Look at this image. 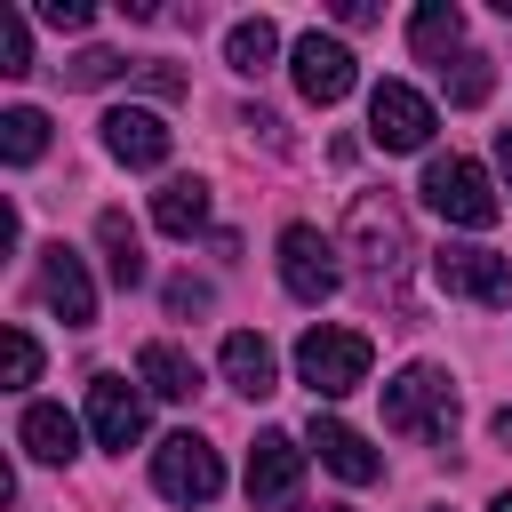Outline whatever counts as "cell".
Wrapping results in <instances>:
<instances>
[{
  "mask_svg": "<svg viewBox=\"0 0 512 512\" xmlns=\"http://www.w3.org/2000/svg\"><path fill=\"white\" fill-rule=\"evenodd\" d=\"M496 168H504V184H512V128L496 136Z\"/></svg>",
  "mask_w": 512,
  "mask_h": 512,
  "instance_id": "obj_29",
  "label": "cell"
},
{
  "mask_svg": "<svg viewBox=\"0 0 512 512\" xmlns=\"http://www.w3.org/2000/svg\"><path fill=\"white\" fill-rule=\"evenodd\" d=\"M40 304L64 320V328H88L96 320V288H88V264L56 240V248H40Z\"/></svg>",
  "mask_w": 512,
  "mask_h": 512,
  "instance_id": "obj_11",
  "label": "cell"
},
{
  "mask_svg": "<svg viewBox=\"0 0 512 512\" xmlns=\"http://www.w3.org/2000/svg\"><path fill=\"white\" fill-rule=\"evenodd\" d=\"M216 360H224V384H232V392H248V400H264V392H280V368H272V344H264L256 328H232Z\"/></svg>",
  "mask_w": 512,
  "mask_h": 512,
  "instance_id": "obj_15",
  "label": "cell"
},
{
  "mask_svg": "<svg viewBox=\"0 0 512 512\" xmlns=\"http://www.w3.org/2000/svg\"><path fill=\"white\" fill-rule=\"evenodd\" d=\"M432 280L448 288V296H472V304H512V264L496 256V248H440L432 256Z\"/></svg>",
  "mask_w": 512,
  "mask_h": 512,
  "instance_id": "obj_8",
  "label": "cell"
},
{
  "mask_svg": "<svg viewBox=\"0 0 512 512\" xmlns=\"http://www.w3.org/2000/svg\"><path fill=\"white\" fill-rule=\"evenodd\" d=\"M488 512H512V496H496V504H488Z\"/></svg>",
  "mask_w": 512,
  "mask_h": 512,
  "instance_id": "obj_31",
  "label": "cell"
},
{
  "mask_svg": "<svg viewBox=\"0 0 512 512\" xmlns=\"http://www.w3.org/2000/svg\"><path fill=\"white\" fill-rule=\"evenodd\" d=\"M40 24H56V32H88L96 8H88V0H40Z\"/></svg>",
  "mask_w": 512,
  "mask_h": 512,
  "instance_id": "obj_27",
  "label": "cell"
},
{
  "mask_svg": "<svg viewBox=\"0 0 512 512\" xmlns=\"http://www.w3.org/2000/svg\"><path fill=\"white\" fill-rule=\"evenodd\" d=\"M88 424H96V440H104V448H120V456L144 440V400L128 392V376H112V368H104V376H88Z\"/></svg>",
  "mask_w": 512,
  "mask_h": 512,
  "instance_id": "obj_13",
  "label": "cell"
},
{
  "mask_svg": "<svg viewBox=\"0 0 512 512\" xmlns=\"http://www.w3.org/2000/svg\"><path fill=\"white\" fill-rule=\"evenodd\" d=\"M0 72H8V80H24V72H32V32H24V16H16V8H0Z\"/></svg>",
  "mask_w": 512,
  "mask_h": 512,
  "instance_id": "obj_25",
  "label": "cell"
},
{
  "mask_svg": "<svg viewBox=\"0 0 512 512\" xmlns=\"http://www.w3.org/2000/svg\"><path fill=\"white\" fill-rule=\"evenodd\" d=\"M424 208H432V216H448V224H464V232H488V224L504 216V200L488 192L480 160H456V152L424 160Z\"/></svg>",
  "mask_w": 512,
  "mask_h": 512,
  "instance_id": "obj_4",
  "label": "cell"
},
{
  "mask_svg": "<svg viewBox=\"0 0 512 512\" xmlns=\"http://www.w3.org/2000/svg\"><path fill=\"white\" fill-rule=\"evenodd\" d=\"M96 128H104V152H112L120 168H160V160H168V144H176V136H168V120H160V112H144V104H112Z\"/></svg>",
  "mask_w": 512,
  "mask_h": 512,
  "instance_id": "obj_10",
  "label": "cell"
},
{
  "mask_svg": "<svg viewBox=\"0 0 512 512\" xmlns=\"http://www.w3.org/2000/svg\"><path fill=\"white\" fill-rule=\"evenodd\" d=\"M16 440H24V456H40V464H72V448H80V424H72L56 400H32V408L16 416Z\"/></svg>",
  "mask_w": 512,
  "mask_h": 512,
  "instance_id": "obj_16",
  "label": "cell"
},
{
  "mask_svg": "<svg viewBox=\"0 0 512 512\" xmlns=\"http://www.w3.org/2000/svg\"><path fill=\"white\" fill-rule=\"evenodd\" d=\"M432 128H440V112H432V96H416L408 80H376V88H368V136H376L384 152H424Z\"/></svg>",
  "mask_w": 512,
  "mask_h": 512,
  "instance_id": "obj_5",
  "label": "cell"
},
{
  "mask_svg": "<svg viewBox=\"0 0 512 512\" xmlns=\"http://www.w3.org/2000/svg\"><path fill=\"white\" fill-rule=\"evenodd\" d=\"M488 88H496V64H488V56H456V72H448V104L472 112V104H488Z\"/></svg>",
  "mask_w": 512,
  "mask_h": 512,
  "instance_id": "obj_23",
  "label": "cell"
},
{
  "mask_svg": "<svg viewBox=\"0 0 512 512\" xmlns=\"http://www.w3.org/2000/svg\"><path fill=\"white\" fill-rule=\"evenodd\" d=\"M312 448H320V464H328L336 480H352V488H368V480L384 472V456H376L352 424H336V416H312Z\"/></svg>",
  "mask_w": 512,
  "mask_h": 512,
  "instance_id": "obj_14",
  "label": "cell"
},
{
  "mask_svg": "<svg viewBox=\"0 0 512 512\" xmlns=\"http://www.w3.org/2000/svg\"><path fill=\"white\" fill-rule=\"evenodd\" d=\"M40 376V344H32V328H8V384H32Z\"/></svg>",
  "mask_w": 512,
  "mask_h": 512,
  "instance_id": "obj_26",
  "label": "cell"
},
{
  "mask_svg": "<svg viewBox=\"0 0 512 512\" xmlns=\"http://www.w3.org/2000/svg\"><path fill=\"white\" fill-rule=\"evenodd\" d=\"M344 240H352V256H360L368 280H400L408 256H416V240H408V208H400L392 192H352V208H344Z\"/></svg>",
  "mask_w": 512,
  "mask_h": 512,
  "instance_id": "obj_1",
  "label": "cell"
},
{
  "mask_svg": "<svg viewBox=\"0 0 512 512\" xmlns=\"http://www.w3.org/2000/svg\"><path fill=\"white\" fill-rule=\"evenodd\" d=\"M152 488L176 496V504H208V496L224 488V464H216V448H208L200 432H176V440L152 448Z\"/></svg>",
  "mask_w": 512,
  "mask_h": 512,
  "instance_id": "obj_6",
  "label": "cell"
},
{
  "mask_svg": "<svg viewBox=\"0 0 512 512\" xmlns=\"http://www.w3.org/2000/svg\"><path fill=\"white\" fill-rule=\"evenodd\" d=\"M496 440H504V448H512V408H496Z\"/></svg>",
  "mask_w": 512,
  "mask_h": 512,
  "instance_id": "obj_30",
  "label": "cell"
},
{
  "mask_svg": "<svg viewBox=\"0 0 512 512\" xmlns=\"http://www.w3.org/2000/svg\"><path fill=\"white\" fill-rule=\"evenodd\" d=\"M368 360H376V344H368L360 328H336V320H320V328H304V336H296V376H304L320 400H344V392H360V384H368Z\"/></svg>",
  "mask_w": 512,
  "mask_h": 512,
  "instance_id": "obj_3",
  "label": "cell"
},
{
  "mask_svg": "<svg viewBox=\"0 0 512 512\" xmlns=\"http://www.w3.org/2000/svg\"><path fill=\"white\" fill-rule=\"evenodd\" d=\"M456 40H464V8H456V0H424V8L408 16V48H416L424 64H432V56H448Z\"/></svg>",
  "mask_w": 512,
  "mask_h": 512,
  "instance_id": "obj_20",
  "label": "cell"
},
{
  "mask_svg": "<svg viewBox=\"0 0 512 512\" xmlns=\"http://www.w3.org/2000/svg\"><path fill=\"white\" fill-rule=\"evenodd\" d=\"M272 56H280V32H272L264 16H240V24L224 32V64H232V72L256 80V72H272Z\"/></svg>",
  "mask_w": 512,
  "mask_h": 512,
  "instance_id": "obj_21",
  "label": "cell"
},
{
  "mask_svg": "<svg viewBox=\"0 0 512 512\" xmlns=\"http://www.w3.org/2000/svg\"><path fill=\"white\" fill-rule=\"evenodd\" d=\"M96 240H104V264L120 288H144V240L128 224V208H96Z\"/></svg>",
  "mask_w": 512,
  "mask_h": 512,
  "instance_id": "obj_18",
  "label": "cell"
},
{
  "mask_svg": "<svg viewBox=\"0 0 512 512\" xmlns=\"http://www.w3.org/2000/svg\"><path fill=\"white\" fill-rule=\"evenodd\" d=\"M352 80H360V72H352V48H344V40H328V32H304V40H296V88H304L312 104H344Z\"/></svg>",
  "mask_w": 512,
  "mask_h": 512,
  "instance_id": "obj_12",
  "label": "cell"
},
{
  "mask_svg": "<svg viewBox=\"0 0 512 512\" xmlns=\"http://www.w3.org/2000/svg\"><path fill=\"white\" fill-rule=\"evenodd\" d=\"M136 368H144V384H152L160 400H192V392H200V360H192L184 344H168V336H152V344L136 352Z\"/></svg>",
  "mask_w": 512,
  "mask_h": 512,
  "instance_id": "obj_17",
  "label": "cell"
},
{
  "mask_svg": "<svg viewBox=\"0 0 512 512\" xmlns=\"http://www.w3.org/2000/svg\"><path fill=\"white\" fill-rule=\"evenodd\" d=\"M160 296H168V312H176V320H184V312H208V288H200L192 272H184V280H168Z\"/></svg>",
  "mask_w": 512,
  "mask_h": 512,
  "instance_id": "obj_28",
  "label": "cell"
},
{
  "mask_svg": "<svg viewBox=\"0 0 512 512\" xmlns=\"http://www.w3.org/2000/svg\"><path fill=\"white\" fill-rule=\"evenodd\" d=\"M384 424L392 432H408V440H432V448H448L456 440V384H448V368H400L392 384H384Z\"/></svg>",
  "mask_w": 512,
  "mask_h": 512,
  "instance_id": "obj_2",
  "label": "cell"
},
{
  "mask_svg": "<svg viewBox=\"0 0 512 512\" xmlns=\"http://www.w3.org/2000/svg\"><path fill=\"white\" fill-rule=\"evenodd\" d=\"M280 280H288L296 304H328L344 272H336V248H328L312 224H288V232H280Z\"/></svg>",
  "mask_w": 512,
  "mask_h": 512,
  "instance_id": "obj_7",
  "label": "cell"
},
{
  "mask_svg": "<svg viewBox=\"0 0 512 512\" xmlns=\"http://www.w3.org/2000/svg\"><path fill=\"white\" fill-rule=\"evenodd\" d=\"M40 152H48V112L8 104V112H0V160H8V168H32Z\"/></svg>",
  "mask_w": 512,
  "mask_h": 512,
  "instance_id": "obj_22",
  "label": "cell"
},
{
  "mask_svg": "<svg viewBox=\"0 0 512 512\" xmlns=\"http://www.w3.org/2000/svg\"><path fill=\"white\" fill-rule=\"evenodd\" d=\"M128 72V56H112V48H80L72 64H64V88H104V80H120Z\"/></svg>",
  "mask_w": 512,
  "mask_h": 512,
  "instance_id": "obj_24",
  "label": "cell"
},
{
  "mask_svg": "<svg viewBox=\"0 0 512 512\" xmlns=\"http://www.w3.org/2000/svg\"><path fill=\"white\" fill-rule=\"evenodd\" d=\"M296 488H304V448L288 432H256V448H248V504L288 512Z\"/></svg>",
  "mask_w": 512,
  "mask_h": 512,
  "instance_id": "obj_9",
  "label": "cell"
},
{
  "mask_svg": "<svg viewBox=\"0 0 512 512\" xmlns=\"http://www.w3.org/2000/svg\"><path fill=\"white\" fill-rule=\"evenodd\" d=\"M320 512H344V504H320Z\"/></svg>",
  "mask_w": 512,
  "mask_h": 512,
  "instance_id": "obj_32",
  "label": "cell"
},
{
  "mask_svg": "<svg viewBox=\"0 0 512 512\" xmlns=\"http://www.w3.org/2000/svg\"><path fill=\"white\" fill-rule=\"evenodd\" d=\"M152 224H160V232H176V240H184V232H200V224H208V184H200V176L160 184V192H152Z\"/></svg>",
  "mask_w": 512,
  "mask_h": 512,
  "instance_id": "obj_19",
  "label": "cell"
}]
</instances>
